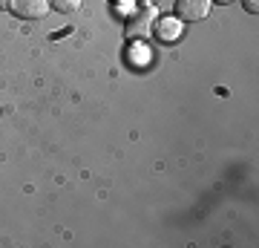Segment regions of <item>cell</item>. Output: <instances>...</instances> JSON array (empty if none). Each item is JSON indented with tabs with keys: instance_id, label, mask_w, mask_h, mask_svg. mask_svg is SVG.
I'll list each match as a JSON object with an SVG mask.
<instances>
[{
	"instance_id": "obj_2",
	"label": "cell",
	"mask_w": 259,
	"mask_h": 248,
	"mask_svg": "<svg viewBox=\"0 0 259 248\" xmlns=\"http://www.w3.org/2000/svg\"><path fill=\"white\" fill-rule=\"evenodd\" d=\"M213 0H176V18L185 23H196L210 15Z\"/></svg>"
},
{
	"instance_id": "obj_1",
	"label": "cell",
	"mask_w": 259,
	"mask_h": 248,
	"mask_svg": "<svg viewBox=\"0 0 259 248\" xmlns=\"http://www.w3.org/2000/svg\"><path fill=\"white\" fill-rule=\"evenodd\" d=\"M156 18H158V12L156 6H141L133 18L127 20V26H124V35L130 38V41H144V38H150L153 32H156Z\"/></svg>"
},
{
	"instance_id": "obj_6",
	"label": "cell",
	"mask_w": 259,
	"mask_h": 248,
	"mask_svg": "<svg viewBox=\"0 0 259 248\" xmlns=\"http://www.w3.org/2000/svg\"><path fill=\"white\" fill-rule=\"evenodd\" d=\"M242 3H245V9H248L250 15H256L259 12V0H242Z\"/></svg>"
},
{
	"instance_id": "obj_5",
	"label": "cell",
	"mask_w": 259,
	"mask_h": 248,
	"mask_svg": "<svg viewBox=\"0 0 259 248\" xmlns=\"http://www.w3.org/2000/svg\"><path fill=\"white\" fill-rule=\"evenodd\" d=\"M49 6L61 15H69V12H78L81 9V0H49Z\"/></svg>"
},
{
	"instance_id": "obj_7",
	"label": "cell",
	"mask_w": 259,
	"mask_h": 248,
	"mask_svg": "<svg viewBox=\"0 0 259 248\" xmlns=\"http://www.w3.org/2000/svg\"><path fill=\"white\" fill-rule=\"evenodd\" d=\"M139 6H153V0H139Z\"/></svg>"
},
{
	"instance_id": "obj_8",
	"label": "cell",
	"mask_w": 259,
	"mask_h": 248,
	"mask_svg": "<svg viewBox=\"0 0 259 248\" xmlns=\"http://www.w3.org/2000/svg\"><path fill=\"white\" fill-rule=\"evenodd\" d=\"M213 3H225V6H228V3H233V0H213Z\"/></svg>"
},
{
	"instance_id": "obj_3",
	"label": "cell",
	"mask_w": 259,
	"mask_h": 248,
	"mask_svg": "<svg viewBox=\"0 0 259 248\" xmlns=\"http://www.w3.org/2000/svg\"><path fill=\"white\" fill-rule=\"evenodd\" d=\"M12 15H18L23 20H40L47 18V12L52 9L49 0H9Z\"/></svg>"
},
{
	"instance_id": "obj_4",
	"label": "cell",
	"mask_w": 259,
	"mask_h": 248,
	"mask_svg": "<svg viewBox=\"0 0 259 248\" xmlns=\"http://www.w3.org/2000/svg\"><path fill=\"white\" fill-rule=\"evenodd\" d=\"M158 38L161 41H176L179 38V29H182V20L179 18H161V23H158Z\"/></svg>"
}]
</instances>
